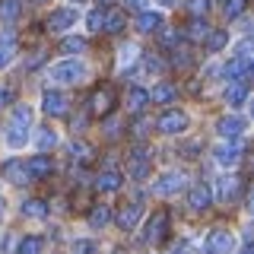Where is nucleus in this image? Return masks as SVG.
<instances>
[{"mask_svg": "<svg viewBox=\"0 0 254 254\" xmlns=\"http://www.w3.org/2000/svg\"><path fill=\"white\" fill-rule=\"evenodd\" d=\"M29 124H32V108L29 105H19L13 111L10 124H6V143H10L13 149H22L29 140Z\"/></svg>", "mask_w": 254, "mask_h": 254, "instance_id": "f257e3e1", "label": "nucleus"}, {"mask_svg": "<svg viewBox=\"0 0 254 254\" xmlns=\"http://www.w3.org/2000/svg\"><path fill=\"white\" fill-rule=\"evenodd\" d=\"M156 127H159V133H169V137H175V133H185L188 130V115H185V111H178V108H169L156 121Z\"/></svg>", "mask_w": 254, "mask_h": 254, "instance_id": "f03ea898", "label": "nucleus"}, {"mask_svg": "<svg viewBox=\"0 0 254 254\" xmlns=\"http://www.w3.org/2000/svg\"><path fill=\"white\" fill-rule=\"evenodd\" d=\"M86 76V67L79 61H64L58 67H51V79L54 83H79Z\"/></svg>", "mask_w": 254, "mask_h": 254, "instance_id": "7ed1b4c3", "label": "nucleus"}, {"mask_svg": "<svg viewBox=\"0 0 254 254\" xmlns=\"http://www.w3.org/2000/svg\"><path fill=\"white\" fill-rule=\"evenodd\" d=\"M210 203H213L210 185H206V181H197V185L188 190V206H190L194 213H206V210H210Z\"/></svg>", "mask_w": 254, "mask_h": 254, "instance_id": "20e7f679", "label": "nucleus"}, {"mask_svg": "<svg viewBox=\"0 0 254 254\" xmlns=\"http://www.w3.org/2000/svg\"><path fill=\"white\" fill-rule=\"evenodd\" d=\"M232 232H226V229H213L210 235H206L203 242V251L206 254H232Z\"/></svg>", "mask_w": 254, "mask_h": 254, "instance_id": "39448f33", "label": "nucleus"}, {"mask_svg": "<svg viewBox=\"0 0 254 254\" xmlns=\"http://www.w3.org/2000/svg\"><path fill=\"white\" fill-rule=\"evenodd\" d=\"M165 229H169V213H165V210H159L156 216L146 222V232H143V242H146V245H156V242H162V238H165Z\"/></svg>", "mask_w": 254, "mask_h": 254, "instance_id": "423d86ee", "label": "nucleus"}, {"mask_svg": "<svg viewBox=\"0 0 254 254\" xmlns=\"http://www.w3.org/2000/svg\"><path fill=\"white\" fill-rule=\"evenodd\" d=\"M245 127H248V121H245V118H238V115H226V118H219L216 130H219V137H226L229 143H235L238 137H242Z\"/></svg>", "mask_w": 254, "mask_h": 254, "instance_id": "0eeeda50", "label": "nucleus"}, {"mask_svg": "<svg viewBox=\"0 0 254 254\" xmlns=\"http://www.w3.org/2000/svg\"><path fill=\"white\" fill-rule=\"evenodd\" d=\"M185 188V175L181 172H162L159 175V181L153 185V194H175V190H181Z\"/></svg>", "mask_w": 254, "mask_h": 254, "instance_id": "6e6552de", "label": "nucleus"}, {"mask_svg": "<svg viewBox=\"0 0 254 254\" xmlns=\"http://www.w3.org/2000/svg\"><path fill=\"white\" fill-rule=\"evenodd\" d=\"M67 95L64 92H58V89H48L45 95H42V111L45 115H51V118H58V115H64V111H67Z\"/></svg>", "mask_w": 254, "mask_h": 254, "instance_id": "1a4fd4ad", "label": "nucleus"}, {"mask_svg": "<svg viewBox=\"0 0 254 254\" xmlns=\"http://www.w3.org/2000/svg\"><path fill=\"white\" fill-rule=\"evenodd\" d=\"M51 172H54V159L48 156V153L32 156V159H29V165H26V175H29V178H48Z\"/></svg>", "mask_w": 254, "mask_h": 254, "instance_id": "9d476101", "label": "nucleus"}, {"mask_svg": "<svg viewBox=\"0 0 254 254\" xmlns=\"http://www.w3.org/2000/svg\"><path fill=\"white\" fill-rule=\"evenodd\" d=\"M213 156H216V162H219V165L232 169V165L242 162V146H238V143H219V146L213 149Z\"/></svg>", "mask_w": 254, "mask_h": 254, "instance_id": "9b49d317", "label": "nucleus"}, {"mask_svg": "<svg viewBox=\"0 0 254 254\" xmlns=\"http://www.w3.org/2000/svg\"><path fill=\"white\" fill-rule=\"evenodd\" d=\"M89 108H92V115H108V111L115 108V89H111V86H102V89H95Z\"/></svg>", "mask_w": 254, "mask_h": 254, "instance_id": "f8f14e48", "label": "nucleus"}, {"mask_svg": "<svg viewBox=\"0 0 254 254\" xmlns=\"http://www.w3.org/2000/svg\"><path fill=\"white\" fill-rule=\"evenodd\" d=\"M140 216H143V206H140V203H127V206H121V210H118L115 219H118V226H121L124 232H130V229L140 222Z\"/></svg>", "mask_w": 254, "mask_h": 254, "instance_id": "ddd939ff", "label": "nucleus"}, {"mask_svg": "<svg viewBox=\"0 0 254 254\" xmlns=\"http://www.w3.org/2000/svg\"><path fill=\"white\" fill-rule=\"evenodd\" d=\"M76 22V10H54L48 16V32H67Z\"/></svg>", "mask_w": 254, "mask_h": 254, "instance_id": "4468645a", "label": "nucleus"}, {"mask_svg": "<svg viewBox=\"0 0 254 254\" xmlns=\"http://www.w3.org/2000/svg\"><path fill=\"white\" fill-rule=\"evenodd\" d=\"M248 70H251V64L229 58V64L222 67V73H226V79H232V83H248Z\"/></svg>", "mask_w": 254, "mask_h": 254, "instance_id": "2eb2a0df", "label": "nucleus"}, {"mask_svg": "<svg viewBox=\"0 0 254 254\" xmlns=\"http://www.w3.org/2000/svg\"><path fill=\"white\" fill-rule=\"evenodd\" d=\"M162 13H153V10H143L137 16V29L140 32H162Z\"/></svg>", "mask_w": 254, "mask_h": 254, "instance_id": "dca6fc26", "label": "nucleus"}, {"mask_svg": "<svg viewBox=\"0 0 254 254\" xmlns=\"http://www.w3.org/2000/svg\"><path fill=\"white\" fill-rule=\"evenodd\" d=\"M242 188H245V181H242V178H222V181H219V200L232 203L235 197L242 194Z\"/></svg>", "mask_w": 254, "mask_h": 254, "instance_id": "f3484780", "label": "nucleus"}, {"mask_svg": "<svg viewBox=\"0 0 254 254\" xmlns=\"http://www.w3.org/2000/svg\"><path fill=\"white\" fill-rule=\"evenodd\" d=\"M146 95L156 102V105H169L175 95H178V86L175 83H159V86H153V92H146Z\"/></svg>", "mask_w": 254, "mask_h": 254, "instance_id": "a211bd4d", "label": "nucleus"}, {"mask_svg": "<svg viewBox=\"0 0 254 254\" xmlns=\"http://www.w3.org/2000/svg\"><path fill=\"white\" fill-rule=\"evenodd\" d=\"M13 58H16V35H13V32H6V35L0 38V70L10 67Z\"/></svg>", "mask_w": 254, "mask_h": 254, "instance_id": "6ab92c4d", "label": "nucleus"}, {"mask_svg": "<svg viewBox=\"0 0 254 254\" xmlns=\"http://www.w3.org/2000/svg\"><path fill=\"white\" fill-rule=\"evenodd\" d=\"M3 178L13 181V185H22V181L29 178V175H26V162H19V159H10V162L3 165Z\"/></svg>", "mask_w": 254, "mask_h": 254, "instance_id": "aec40b11", "label": "nucleus"}, {"mask_svg": "<svg viewBox=\"0 0 254 254\" xmlns=\"http://www.w3.org/2000/svg\"><path fill=\"white\" fill-rule=\"evenodd\" d=\"M245 99H248V83H232L226 89V102H229V108H242L245 105Z\"/></svg>", "mask_w": 254, "mask_h": 254, "instance_id": "412c9836", "label": "nucleus"}, {"mask_svg": "<svg viewBox=\"0 0 254 254\" xmlns=\"http://www.w3.org/2000/svg\"><path fill=\"white\" fill-rule=\"evenodd\" d=\"M121 172H115V169H108V172H102L99 175V178H95V188H99V190H108V194H111V190H118V188H121Z\"/></svg>", "mask_w": 254, "mask_h": 254, "instance_id": "4be33fe9", "label": "nucleus"}, {"mask_svg": "<svg viewBox=\"0 0 254 254\" xmlns=\"http://www.w3.org/2000/svg\"><path fill=\"white\" fill-rule=\"evenodd\" d=\"M124 29V13L121 10H105V22H102V32L108 35H118Z\"/></svg>", "mask_w": 254, "mask_h": 254, "instance_id": "5701e85b", "label": "nucleus"}, {"mask_svg": "<svg viewBox=\"0 0 254 254\" xmlns=\"http://www.w3.org/2000/svg\"><path fill=\"white\" fill-rule=\"evenodd\" d=\"M210 32H213V29H210V22H206V19H190L185 35L190 38V42H203V38L210 35Z\"/></svg>", "mask_w": 254, "mask_h": 254, "instance_id": "b1692460", "label": "nucleus"}, {"mask_svg": "<svg viewBox=\"0 0 254 254\" xmlns=\"http://www.w3.org/2000/svg\"><path fill=\"white\" fill-rule=\"evenodd\" d=\"M22 13L19 0H0V22H16Z\"/></svg>", "mask_w": 254, "mask_h": 254, "instance_id": "393cba45", "label": "nucleus"}, {"mask_svg": "<svg viewBox=\"0 0 254 254\" xmlns=\"http://www.w3.org/2000/svg\"><path fill=\"white\" fill-rule=\"evenodd\" d=\"M45 248V242L38 235H26V238H19V245H16V254H42Z\"/></svg>", "mask_w": 254, "mask_h": 254, "instance_id": "a878e982", "label": "nucleus"}, {"mask_svg": "<svg viewBox=\"0 0 254 254\" xmlns=\"http://www.w3.org/2000/svg\"><path fill=\"white\" fill-rule=\"evenodd\" d=\"M22 216H32V219H42V216H48V206H45V200H38V197H32V200H22Z\"/></svg>", "mask_w": 254, "mask_h": 254, "instance_id": "bb28decb", "label": "nucleus"}, {"mask_svg": "<svg viewBox=\"0 0 254 254\" xmlns=\"http://www.w3.org/2000/svg\"><path fill=\"white\" fill-rule=\"evenodd\" d=\"M146 102H149V95H146V89H140V86H133V89L127 92V108L130 111H143Z\"/></svg>", "mask_w": 254, "mask_h": 254, "instance_id": "cd10ccee", "label": "nucleus"}, {"mask_svg": "<svg viewBox=\"0 0 254 254\" xmlns=\"http://www.w3.org/2000/svg\"><path fill=\"white\" fill-rule=\"evenodd\" d=\"M108 219H111V206H105V203H99V206L89 213V226H92V229H105Z\"/></svg>", "mask_w": 254, "mask_h": 254, "instance_id": "c85d7f7f", "label": "nucleus"}, {"mask_svg": "<svg viewBox=\"0 0 254 254\" xmlns=\"http://www.w3.org/2000/svg\"><path fill=\"white\" fill-rule=\"evenodd\" d=\"M226 45H229V32L226 29H216V32L206 35V48H210V51H222Z\"/></svg>", "mask_w": 254, "mask_h": 254, "instance_id": "c756f323", "label": "nucleus"}, {"mask_svg": "<svg viewBox=\"0 0 254 254\" xmlns=\"http://www.w3.org/2000/svg\"><path fill=\"white\" fill-rule=\"evenodd\" d=\"M79 51H86V38L70 35V38H64V42H61V54H79Z\"/></svg>", "mask_w": 254, "mask_h": 254, "instance_id": "7c9ffc66", "label": "nucleus"}, {"mask_svg": "<svg viewBox=\"0 0 254 254\" xmlns=\"http://www.w3.org/2000/svg\"><path fill=\"white\" fill-rule=\"evenodd\" d=\"M102 22H105V10L95 6V10L86 16V26H89V32H102Z\"/></svg>", "mask_w": 254, "mask_h": 254, "instance_id": "2f4dec72", "label": "nucleus"}, {"mask_svg": "<svg viewBox=\"0 0 254 254\" xmlns=\"http://www.w3.org/2000/svg\"><path fill=\"white\" fill-rule=\"evenodd\" d=\"M54 146H58V133H54V130H42V133H38V149H42V153H45V149H54Z\"/></svg>", "mask_w": 254, "mask_h": 254, "instance_id": "473e14b6", "label": "nucleus"}, {"mask_svg": "<svg viewBox=\"0 0 254 254\" xmlns=\"http://www.w3.org/2000/svg\"><path fill=\"white\" fill-rule=\"evenodd\" d=\"M226 16L229 19H235V16H242V10H245V0H226Z\"/></svg>", "mask_w": 254, "mask_h": 254, "instance_id": "72a5a7b5", "label": "nucleus"}, {"mask_svg": "<svg viewBox=\"0 0 254 254\" xmlns=\"http://www.w3.org/2000/svg\"><path fill=\"white\" fill-rule=\"evenodd\" d=\"M133 61H137V45H124L121 48V67H127Z\"/></svg>", "mask_w": 254, "mask_h": 254, "instance_id": "f704fd0d", "label": "nucleus"}, {"mask_svg": "<svg viewBox=\"0 0 254 254\" xmlns=\"http://www.w3.org/2000/svg\"><path fill=\"white\" fill-rule=\"evenodd\" d=\"M188 6H190V13H194L197 19H200V16L210 10V0H188Z\"/></svg>", "mask_w": 254, "mask_h": 254, "instance_id": "c9c22d12", "label": "nucleus"}, {"mask_svg": "<svg viewBox=\"0 0 254 254\" xmlns=\"http://www.w3.org/2000/svg\"><path fill=\"white\" fill-rule=\"evenodd\" d=\"M92 251H95V242H89V238L73 242V254H92Z\"/></svg>", "mask_w": 254, "mask_h": 254, "instance_id": "e433bc0d", "label": "nucleus"}, {"mask_svg": "<svg viewBox=\"0 0 254 254\" xmlns=\"http://www.w3.org/2000/svg\"><path fill=\"white\" fill-rule=\"evenodd\" d=\"M143 70H146V73H159V70H162V61L146 54V58H143Z\"/></svg>", "mask_w": 254, "mask_h": 254, "instance_id": "4c0bfd02", "label": "nucleus"}, {"mask_svg": "<svg viewBox=\"0 0 254 254\" xmlns=\"http://www.w3.org/2000/svg\"><path fill=\"white\" fill-rule=\"evenodd\" d=\"M70 153H73V159H89V153H92V149L86 146V143H76V140H73V146H70Z\"/></svg>", "mask_w": 254, "mask_h": 254, "instance_id": "58836bf2", "label": "nucleus"}, {"mask_svg": "<svg viewBox=\"0 0 254 254\" xmlns=\"http://www.w3.org/2000/svg\"><path fill=\"white\" fill-rule=\"evenodd\" d=\"M146 127H149L146 118H137V121H133V127H130V130H133V137H143V133H146Z\"/></svg>", "mask_w": 254, "mask_h": 254, "instance_id": "ea45409f", "label": "nucleus"}, {"mask_svg": "<svg viewBox=\"0 0 254 254\" xmlns=\"http://www.w3.org/2000/svg\"><path fill=\"white\" fill-rule=\"evenodd\" d=\"M42 61H45V51H35V54H32V58L26 61V70H35V67H38Z\"/></svg>", "mask_w": 254, "mask_h": 254, "instance_id": "a19ab883", "label": "nucleus"}, {"mask_svg": "<svg viewBox=\"0 0 254 254\" xmlns=\"http://www.w3.org/2000/svg\"><path fill=\"white\" fill-rule=\"evenodd\" d=\"M118 118H111V121H105V137H118Z\"/></svg>", "mask_w": 254, "mask_h": 254, "instance_id": "79ce46f5", "label": "nucleus"}, {"mask_svg": "<svg viewBox=\"0 0 254 254\" xmlns=\"http://www.w3.org/2000/svg\"><path fill=\"white\" fill-rule=\"evenodd\" d=\"M10 102H13V89H3V92H0V108H6Z\"/></svg>", "mask_w": 254, "mask_h": 254, "instance_id": "37998d69", "label": "nucleus"}, {"mask_svg": "<svg viewBox=\"0 0 254 254\" xmlns=\"http://www.w3.org/2000/svg\"><path fill=\"white\" fill-rule=\"evenodd\" d=\"M127 6L137 10V13H143V10H146V0H127Z\"/></svg>", "mask_w": 254, "mask_h": 254, "instance_id": "c03bdc74", "label": "nucleus"}, {"mask_svg": "<svg viewBox=\"0 0 254 254\" xmlns=\"http://www.w3.org/2000/svg\"><path fill=\"white\" fill-rule=\"evenodd\" d=\"M197 149H200V143H185V153H188V159H194Z\"/></svg>", "mask_w": 254, "mask_h": 254, "instance_id": "a18cd8bd", "label": "nucleus"}, {"mask_svg": "<svg viewBox=\"0 0 254 254\" xmlns=\"http://www.w3.org/2000/svg\"><path fill=\"white\" fill-rule=\"evenodd\" d=\"M172 254H188V248H185V245H178V248H172Z\"/></svg>", "mask_w": 254, "mask_h": 254, "instance_id": "49530a36", "label": "nucleus"}, {"mask_svg": "<svg viewBox=\"0 0 254 254\" xmlns=\"http://www.w3.org/2000/svg\"><path fill=\"white\" fill-rule=\"evenodd\" d=\"M242 254H251V245H245V248H242Z\"/></svg>", "mask_w": 254, "mask_h": 254, "instance_id": "de8ad7c7", "label": "nucleus"}, {"mask_svg": "<svg viewBox=\"0 0 254 254\" xmlns=\"http://www.w3.org/2000/svg\"><path fill=\"white\" fill-rule=\"evenodd\" d=\"M159 3H165V6H172V3H175V0H159Z\"/></svg>", "mask_w": 254, "mask_h": 254, "instance_id": "09e8293b", "label": "nucleus"}, {"mask_svg": "<svg viewBox=\"0 0 254 254\" xmlns=\"http://www.w3.org/2000/svg\"><path fill=\"white\" fill-rule=\"evenodd\" d=\"M0 216H3V197H0Z\"/></svg>", "mask_w": 254, "mask_h": 254, "instance_id": "8fccbe9b", "label": "nucleus"}]
</instances>
